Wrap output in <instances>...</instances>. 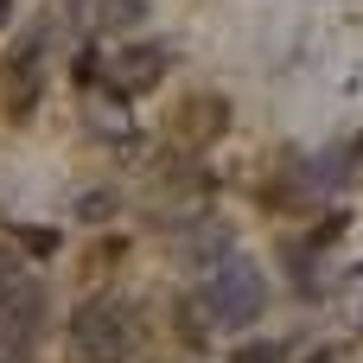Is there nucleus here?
I'll return each instance as SVG.
<instances>
[{
	"label": "nucleus",
	"mask_w": 363,
	"mask_h": 363,
	"mask_svg": "<svg viewBox=\"0 0 363 363\" xmlns=\"http://www.w3.org/2000/svg\"><path fill=\"white\" fill-rule=\"evenodd\" d=\"M198 306H204V325H217V332H242V325H255V319L268 313V281H262V268H255L242 249H230V255L211 268Z\"/></svg>",
	"instance_id": "1"
},
{
	"label": "nucleus",
	"mask_w": 363,
	"mask_h": 363,
	"mask_svg": "<svg viewBox=\"0 0 363 363\" xmlns=\"http://www.w3.org/2000/svg\"><path fill=\"white\" fill-rule=\"evenodd\" d=\"M166 70H172V51L166 45H128V51H108V57H77V83H96L108 102L147 96Z\"/></svg>",
	"instance_id": "2"
},
{
	"label": "nucleus",
	"mask_w": 363,
	"mask_h": 363,
	"mask_svg": "<svg viewBox=\"0 0 363 363\" xmlns=\"http://www.w3.org/2000/svg\"><path fill=\"white\" fill-rule=\"evenodd\" d=\"M128 357V313L115 300H83L70 313V363H121Z\"/></svg>",
	"instance_id": "3"
},
{
	"label": "nucleus",
	"mask_w": 363,
	"mask_h": 363,
	"mask_svg": "<svg viewBox=\"0 0 363 363\" xmlns=\"http://www.w3.org/2000/svg\"><path fill=\"white\" fill-rule=\"evenodd\" d=\"M38 325H45V294L19 274L6 294H0V363H19L32 351V338H38Z\"/></svg>",
	"instance_id": "4"
},
{
	"label": "nucleus",
	"mask_w": 363,
	"mask_h": 363,
	"mask_svg": "<svg viewBox=\"0 0 363 363\" xmlns=\"http://www.w3.org/2000/svg\"><path fill=\"white\" fill-rule=\"evenodd\" d=\"M0 96H6V115H13V121L38 108V96H45V57H38L32 38L6 57V70H0Z\"/></svg>",
	"instance_id": "5"
},
{
	"label": "nucleus",
	"mask_w": 363,
	"mask_h": 363,
	"mask_svg": "<svg viewBox=\"0 0 363 363\" xmlns=\"http://www.w3.org/2000/svg\"><path fill=\"white\" fill-rule=\"evenodd\" d=\"M223 128H230V102H223V96H191V102L172 108V121H166V134H172L179 147H211Z\"/></svg>",
	"instance_id": "6"
},
{
	"label": "nucleus",
	"mask_w": 363,
	"mask_h": 363,
	"mask_svg": "<svg viewBox=\"0 0 363 363\" xmlns=\"http://www.w3.org/2000/svg\"><path fill=\"white\" fill-rule=\"evenodd\" d=\"M70 19H77V32L108 38V32L140 26V19H147V0H70Z\"/></svg>",
	"instance_id": "7"
},
{
	"label": "nucleus",
	"mask_w": 363,
	"mask_h": 363,
	"mask_svg": "<svg viewBox=\"0 0 363 363\" xmlns=\"http://www.w3.org/2000/svg\"><path fill=\"white\" fill-rule=\"evenodd\" d=\"M230 363H287V351H281V345H236Z\"/></svg>",
	"instance_id": "8"
},
{
	"label": "nucleus",
	"mask_w": 363,
	"mask_h": 363,
	"mask_svg": "<svg viewBox=\"0 0 363 363\" xmlns=\"http://www.w3.org/2000/svg\"><path fill=\"white\" fill-rule=\"evenodd\" d=\"M77 211H83V217H89V223H102V217H108V211H115V198H108V191H89V198H83V204H77Z\"/></svg>",
	"instance_id": "9"
},
{
	"label": "nucleus",
	"mask_w": 363,
	"mask_h": 363,
	"mask_svg": "<svg viewBox=\"0 0 363 363\" xmlns=\"http://www.w3.org/2000/svg\"><path fill=\"white\" fill-rule=\"evenodd\" d=\"M26 249H38V255H51V249H57V236H51V230H26Z\"/></svg>",
	"instance_id": "10"
},
{
	"label": "nucleus",
	"mask_w": 363,
	"mask_h": 363,
	"mask_svg": "<svg viewBox=\"0 0 363 363\" xmlns=\"http://www.w3.org/2000/svg\"><path fill=\"white\" fill-rule=\"evenodd\" d=\"M13 281H19V262H13V255H6V249H0V294H6V287H13Z\"/></svg>",
	"instance_id": "11"
},
{
	"label": "nucleus",
	"mask_w": 363,
	"mask_h": 363,
	"mask_svg": "<svg viewBox=\"0 0 363 363\" xmlns=\"http://www.w3.org/2000/svg\"><path fill=\"white\" fill-rule=\"evenodd\" d=\"M6 19H13V0H0V32H6Z\"/></svg>",
	"instance_id": "12"
}]
</instances>
